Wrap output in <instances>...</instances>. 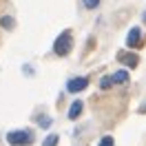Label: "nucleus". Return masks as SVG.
<instances>
[{
    "instance_id": "1",
    "label": "nucleus",
    "mask_w": 146,
    "mask_h": 146,
    "mask_svg": "<svg viewBox=\"0 0 146 146\" xmlns=\"http://www.w3.org/2000/svg\"><path fill=\"white\" fill-rule=\"evenodd\" d=\"M71 49H73L71 31H62V33L58 36V40H55V44H53L55 55H69V53H71Z\"/></svg>"
},
{
    "instance_id": "2",
    "label": "nucleus",
    "mask_w": 146,
    "mask_h": 146,
    "mask_svg": "<svg viewBox=\"0 0 146 146\" xmlns=\"http://www.w3.org/2000/svg\"><path fill=\"white\" fill-rule=\"evenodd\" d=\"M7 142L11 146H27L33 142V133L31 131H9L7 133Z\"/></svg>"
},
{
    "instance_id": "3",
    "label": "nucleus",
    "mask_w": 146,
    "mask_h": 146,
    "mask_svg": "<svg viewBox=\"0 0 146 146\" xmlns=\"http://www.w3.org/2000/svg\"><path fill=\"white\" fill-rule=\"evenodd\" d=\"M89 86V78H73V80H69L66 82V91L69 93H80V91H84Z\"/></svg>"
},
{
    "instance_id": "4",
    "label": "nucleus",
    "mask_w": 146,
    "mask_h": 146,
    "mask_svg": "<svg viewBox=\"0 0 146 146\" xmlns=\"http://www.w3.org/2000/svg\"><path fill=\"white\" fill-rule=\"evenodd\" d=\"M144 44V40H142V31L137 27H133L131 31H128V36H126V46L128 49H135V46H142Z\"/></svg>"
},
{
    "instance_id": "5",
    "label": "nucleus",
    "mask_w": 146,
    "mask_h": 146,
    "mask_svg": "<svg viewBox=\"0 0 146 146\" xmlns=\"http://www.w3.org/2000/svg\"><path fill=\"white\" fill-rule=\"evenodd\" d=\"M117 60H119L122 64H126L128 69H135L137 64H139L137 53H131V51H122V53H117Z\"/></svg>"
},
{
    "instance_id": "6",
    "label": "nucleus",
    "mask_w": 146,
    "mask_h": 146,
    "mask_svg": "<svg viewBox=\"0 0 146 146\" xmlns=\"http://www.w3.org/2000/svg\"><path fill=\"white\" fill-rule=\"evenodd\" d=\"M82 109H84V102L75 100L71 106H69V119H78L80 115H82Z\"/></svg>"
},
{
    "instance_id": "7",
    "label": "nucleus",
    "mask_w": 146,
    "mask_h": 146,
    "mask_svg": "<svg viewBox=\"0 0 146 146\" xmlns=\"http://www.w3.org/2000/svg\"><path fill=\"white\" fill-rule=\"evenodd\" d=\"M111 78H113L115 84H126L128 82V71H124V69H122V71H115Z\"/></svg>"
},
{
    "instance_id": "8",
    "label": "nucleus",
    "mask_w": 146,
    "mask_h": 146,
    "mask_svg": "<svg viewBox=\"0 0 146 146\" xmlns=\"http://www.w3.org/2000/svg\"><path fill=\"white\" fill-rule=\"evenodd\" d=\"M113 78H111V75H106V78H102L100 80V89H104V91H106V89H111V86H113Z\"/></svg>"
},
{
    "instance_id": "9",
    "label": "nucleus",
    "mask_w": 146,
    "mask_h": 146,
    "mask_svg": "<svg viewBox=\"0 0 146 146\" xmlns=\"http://www.w3.org/2000/svg\"><path fill=\"white\" fill-rule=\"evenodd\" d=\"M0 25H2V29H13V18L5 16V18L0 20Z\"/></svg>"
},
{
    "instance_id": "10",
    "label": "nucleus",
    "mask_w": 146,
    "mask_h": 146,
    "mask_svg": "<svg viewBox=\"0 0 146 146\" xmlns=\"http://www.w3.org/2000/svg\"><path fill=\"white\" fill-rule=\"evenodd\" d=\"M98 146H115V139H113L111 135H106V137H102V139H100V144H98Z\"/></svg>"
},
{
    "instance_id": "11",
    "label": "nucleus",
    "mask_w": 146,
    "mask_h": 146,
    "mask_svg": "<svg viewBox=\"0 0 146 146\" xmlns=\"http://www.w3.org/2000/svg\"><path fill=\"white\" fill-rule=\"evenodd\" d=\"M42 146H58V135H49L44 142H42Z\"/></svg>"
},
{
    "instance_id": "12",
    "label": "nucleus",
    "mask_w": 146,
    "mask_h": 146,
    "mask_svg": "<svg viewBox=\"0 0 146 146\" xmlns=\"http://www.w3.org/2000/svg\"><path fill=\"white\" fill-rule=\"evenodd\" d=\"M82 2H84V7H86V9H95V7L100 5V0H82Z\"/></svg>"
},
{
    "instance_id": "13",
    "label": "nucleus",
    "mask_w": 146,
    "mask_h": 146,
    "mask_svg": "<svg viewBox=\"0 0 146 146\" xmlns=\"http://www.w3.org/2000/svg\"><path fill=\"white\" fill-rule=\"evenodd\" d=\"M40 124H42L44 128H49L51 126V117H40Z\"/></svg>"
},
{
    "instance_id": "14",
    "label": "nucleus",
    "mask_w": 146,
    "mask_h": 146,
    "mask_svg": "<svg viewBox=\"0 0 146 146\" xmlns=\"http://www.w3.org/2000/svg\"><path fill=\"white\" fill-rule=\"evenodd\" d=\"M139 113H146V104H142V106H139Z\"/></svg>"
},
{
    "instance_id": "15",
    "label": "nucleus",
    "mask_w": 146,
    "mask_h": 146,
    "mask_svg": "<svg viewBox=\"0 0 146 146\" xmlns=\"http://www.w3.org/2000/svg\"><path fill=\"white\" fill-rule=\"evenodd\" d=\"M144 25H146V13H144Z\"/></svg>"
}]
</instances>
